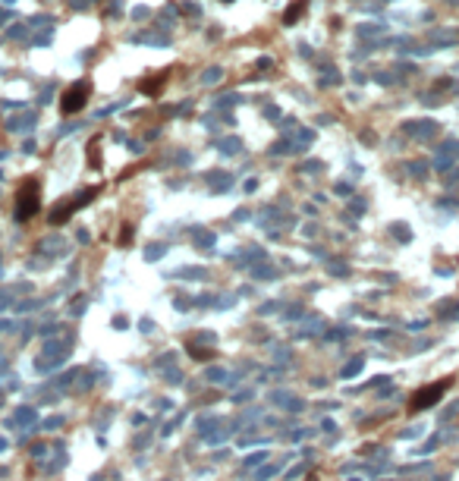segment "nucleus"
Here are the masks:
<instances>
[{
  "mask_svg": "<svg viewBox=\"0 0 459 481\" xmlns=\"http://www.w3.org/2000/svg\"><path fill=\"white\" fill-rule=\"evenodd\" d=\"M132 242V227H123L120 230V245H129Z\"/></svg>",
  "mask_w": 459,
  "mask_h": 481,
  "instance_id": "nucleus-8",
  "label": "nucleus"
},
{
  "mask_svg": "<svg viewBox=\"0 0 459 481\" xmlns=\"http://www.w3.org/2000/svg\"><path fill=\"white\" fill-rule=\"evenodd\" d=\"M95 195H98V186L85 189V192H82L79 198H63V202H57V205H54V211H51V224H54V227L66 224V220L73 217V211H76V208H82V205H88Z\"/></svg>",
  "mask_w": 459,
  "mask_h": 481,
  "instance_id": "nucleus-3",
  "label": "nucleus"
},
{
  "mask_svg": "<svg viewBox=\"0 0 459 481\" xmlns=\"http://www.w3.org/2000/svg\"><path fill=\"white\" fill-rule=\"evenodd\" d=\"M164 82H167V69L158 73L155 79H145V82H142V95H151V98L161 95V91H164Z\"/></svg>",
  "mask_w": 459,
  "mask_h": 481,
  "instance_id": "nucleus-5",
  "label": "nucleus"
},
{
  "mask_svg": "<svg viewBox=\"0 0 459 481\" xmlns=\"http://www.w3.org/2000/svg\"><path fill=\"white\" fill-rule=\"evenodd\" d=\"M98 157H101L98 142H91V145H88V167H101V161H98Z\"/></svg>",
  "mask_w": 459,
  "mask_h": 481,
  "instance_id": "nucleus-7",
  "label": "nucleus"
},
{
  "mask_svg": "<svg viewBox=\"0 0 459 481\" xmlns=\"http://www.w3.org/2000/svg\"><path fill=\"white\" fill-rule=\"evenodd\" d=\"M41 211V186L35 177H29L16 192V217L19 220H32Z\"/></svg>",
  "mask_w": 459,
  "mask_h": 481,
  "instance_id": "nucleus-1",
  "label": "nucleus"
},
{
  "mask_svg": "<svg viewBox=\"0 0 459 481\" xmlns=\"http://www.w3.org/2000/svg\"><path fill=\"white\" fill-rule=\"evenodd\" d=\"M446 384H450V378H446V381H437V384H431V387H425V390H418L415 396H412V412H421V409L434 406V403H437L440 396H443Z\"/></svg>",
  "mask_w": 459,
  "mask_h": 481,
  "instance_id": "nucleus-4",
  "label": "nucleus"
},
{
  "mask_svg": "<svg viewBox=\"0 0 459 481\" xmlns=\"http://www.w3.org/2000/svg\"><path fill=\"white\" fill-rule=\"evenodd\" d=\"M88 98H91V82H88V79L73 82V85L63 91V98H60V113H63V116L79 113V110L88 104Z\"/></svg>",
  "mask_w": 459,
  "mask_h": 481,
  "instance_id": "nucleus-2",
  "label": "nucleus"
},
{
  "mask_svg": "<svg viewBox=\"0 0 459 481\" xmlns=\"http://www.w3.org/2000/svg\"><path fill=\"white\" fill-rule=\"evenodd\" d=\"M305 4H309V0H292V4L286 7V13H283V26H292V22L305 13Z\"/></svg>",
  "mask_w": 459,
  "mask_h": 481,
  "instance_id": "nucleus-6",
  "label": "nucleus"
}]
</instances>
